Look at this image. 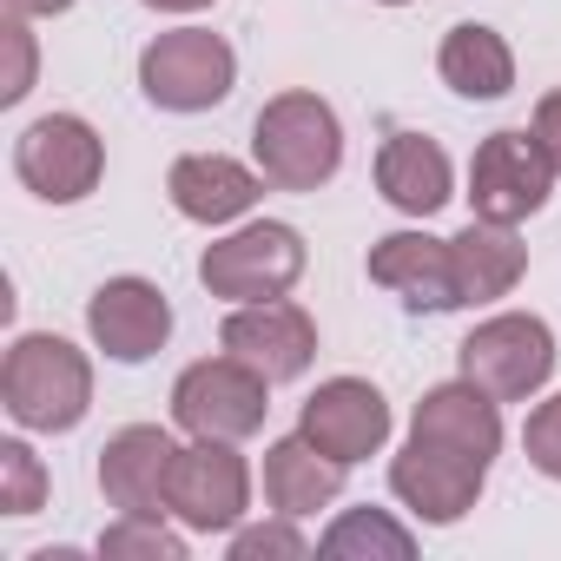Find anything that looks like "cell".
<instances>
[{"instance_id": "6da1fadb", "label": "cell", "mask_w": 561, "mask_h": 561, "mask_svg": "<svg viewBox=\"0 0 561 561\" xmlns=\"http://www.w3.org/2000/svg\"><path fill=\"white\" fill-rule=\"evenodd\" d=\"M0 403H8V416L21 430H41V436L80 430L87 410H93V364H87V351H73L54 331L14 337L8 364H0Z\"/></svg>"}, {"instance_id": "7a4b0ae2", "label": "cell", "mask_w": 561, "mask_h": 561, "mask_svg": "<svg viewBox=\"0 0 561 561\" xmlns=\"http://www.w3.org/2000/svg\"><path fill=\"white\" fill-rule=\"evenodd\" d=\"M251 152L271 185L318 192L344 165V126H337L331 100H318V93H277V100H264V113L251 126Z\"/></svg>"}, {"instance_id": "3957f363", "label": "cell", "mask_w": 561, "mask_h": 561, "mask_svg": "<svg viewBox=\"0 0 561 561\" xmlns=\"http://www.w3.org/2000/svg\"><path fill=\"white\" fill-rule=\"evenodd\" d=\"M305 277V238L277 218L238 225L231 238L205 244L198 257V285L225 305H264V298H285Z\"/></svg>"}, {"instance_id": "277c9868", "label": "cell", "mask_w": 561, "mask_h": 561, "mask_svg": "<svg viewBox=\"0 0 561 561\" xmlns=\"http://www.w3.org/2000/svg\"><path fill=\"white\" fill-rule=\"evenodd\" d=\"M271 416V377L251 370L244 357H205L192 370H179L172 383V423L185 436H225V443H244L257 436Z\"/></svg>"}, {"instance_id": "5b68a950", "label": "cell", "mask_w": 561, "mask_h": 561, "mask_svg": "<svg viewBox=\"0 0 561 561\" xmlns=\"http://www.w3.org/2000/svg\"><path fill=\"white\" fill-rule=\"evenodd\" d=\"M238 54L205 27H172L139 54V87L159 113H211L231 100Z\"/></svg>"}, {"instance_id": "8992f818", "label": "cell", "mask_w": 561, "mask_h": 561, "mask_svg": "<svg viewBox=\"0 0 561 561\" xmlns=\"http://www.w3.org/2000/svg\"><path fill=\"white\" fill-rule=\"evenodd\" d=\"M456 364L495 403H522L554 377V331L541 318H528V311H502V318H489V324H476L462 337Z\"/></svg>"}, {"instance_id": "52a82bcc", "label": "cell", "mask_w": 561, "mask_h": 561, "mask_svg": "<svg viewBox=\"0 0 561 561\" xmlns=\"http://www.w3.org/2000/svg\"><path fill=\"white\" fill-rule=\"evenodd\" d=\"M165 508L192 528V535H231L251 508V469L225 436H192V449L172 456V482H165Z\"/></svg>"}, {"instance_id": "ba28073f", "label": "cell", "mask_w": 561, "mask_h": 561, "mask_svg": "<svg viewBox=\"0 0 561 561\" xmlns=\"http://www.w3.org/2000/svg\"><path fill=\"white\" fill-rule=\"evenodd\" d=\"M14 172L47 205H80L106 172V139L80 113H47L14 139Z\"/></svg>"}, {"instance_id": "9c48e42d", "label": "cell", "mask_w": 561, "mask_h": 561, "mask_svg": "<svg viewBox=\"0 0 561 561\" xmlns=\"http://www.w3.org/2000/svg\"><path fill=\"white\" fill-rule=\"evenodd\" d=\"M554 192V165L541 152L535 133H489L469 159V205L489 225H522L548 205Z\"/></svg>"}, {"instance_id": "30bf717a", "label": "cell", "mask_w": 561, "mask_h": 561, "mask_svg": "<svg viewBox=\"0 0 561 561\" xmlns=\"http://www.w3.org/2000/svg\"><path fill=\"white\" fill-rule=\"evenodd\" d=\"M482 482H489V462L456 456V449L423 443V436H410V443H403V456L390 462V489H397V502H403L416 522H430V528L462 522V515L476 508Z\"/></svg>"}, {"instance_id": "8fae6325", "label": "cell", "mask_w": 561, "mask_h": 561, "mask_svg": "<svg viewBox=\"0 0 561 561\" xmlns=\"http://www.w3.org/2000/svg\"><path fill=\"white\" fill-rule=\"evenodd\" d=\"M218 344L231 357H244L251 370H264L271 383H291L318 364V324L305 305H285V298H264V305H238L225 324H218Z\"/></svg>"}, {"instance_id": "7c38bea8", "label": "cell", "mask_w": 561, "mask_h": 561, "mask_svg": "<svg viewBox=\"0 0 561 561\" xmlns=\"http://www.w3.org/2000/svg\"><path fill=\"white\" fill-rule=\"evenodd\" d=\"M298 430H305L324 456H337L344 469H357V462H370V456L390 443V403H383V390L364 383V377H331V383H318V390L305 397Z\"/></svg>"}, {"instance_id": "4fadbf2b", "label": "cell", "mask_w": 561, "mask_h": 561, "mask_svg": "<svg viewBox=\"0 0 561 561\" xmlns=\"http://www.w3.org/2000/svg\"><path fill=\"white\" fill-rule=\"evenodd\" d=\"M87 331L113 364H146L172 337V305L152 277H106L87 298Z\"/></svg>"}, {"instance_id": "5bb4252c", "label": "cell", "mask_w": 561, "mask_h": 561, "mask_svg": "<svg viewBox=\"0 0 561 561\" xmlns=\"http://www.w3.org/2000/svg\"><path fill=\"white\" fill-rule=\"evenodd\" d=\"M370 285L397 291L410 311H462L449 238H430V231H390V238H377L370 244Z\"/></svg>"}, {"instance_id": "9a60e30c", "label": "cell", "mask_w": 561, "mask_h": 561, "mask_svg": "<svg viewBox=\"0 0 561 561\" xmlns=\"http://www.w3.org/2000/svg\"><path fill=\"white\" fill-rule=\"evenodd\" d=\"M172 436L159 423H126L100 449V489L119 515H165V482H172Z\"/></svg>"}, {"instance_id": "2e32d148", "label": "cell", "mask_w": 561, "mask_h": 561, "mask_svg": "<svg viewBox=\"0 0 561 561\" xmlns=\"http://www.w3.org/2000/svg\"><path fill=\"white\" fill-rule=\"evenodd\" d=\"M165 192H172L179 218H192V225H231V218H244L264 198V172L238 165L231 152H185V159H172Z\"/></svg>"}, {"instance_id": "e0dca14e", "label": "cell", "mask_w": 561, "mask_h": 561, "mask_svg": "<svg viewBox=\"0 0 561 561\" xmlns=\"http://www.w3.org/2000/svg\"><path fill=\"white\" fill-rule=\"evenodd\" d=\"M410 436L443 443V449L476 456V462H495V449H502V403L489 390H476L469 377L436 383V390H423V403L410 416Z\"/></svg>"}, {"instance_id": "ac0fdd59", "label": "cell", "mask_w": 561, "mask_h": 561, "mask_svg": "<svg viewBox=\"0 0 561 561\" xmlns=\"http://www.w3.org/2000/svg\"><path fill=\"white\" fill-rule=\"evenodd\" d=\"M344 495V462L337 456H324L305 430L298 436H277L271 449H264V502L277 508V515H318V508H331Z\"/></svg>"}, {"instance_id": "d6986e66", "label": "cell", "mask_w": 561, "mask_h": 561, "mask_svg": "<svg viewBox=\"0 0 561 561\" xmlns=\"http://www.w3.org/2000/svg\"><path fill=\"white\" fill-rule=\"evenodd\" d=\"M377 192H383L397 211L430 218V211L449 205L456 165H449V152H443L436 139H423V133H390V139L377 146Z\"/></svg>"}, {"instance_id": "ffe728a7", "label": "cell", "mask_w": 561, "mask_h": 561, "mask_svg": "<svg viewBox=\"0 0 561 561\" xmlns=\"http://www.w3.org/2000/svg\"><path fill=\"white\" fill-rule=\"evenodd\" d=\"M449 257H456V291L462 305H495L522 285L528 271V244L515 238V225H489V218H469V231L449 238Z\"/></svg>"}, {"instance_id": "44dd1931", "label": "cell", "mask_w": 561, "mask_h": 561, "mask_svg": "<svg viewBox=\"0 0 561 561\" xmlns=\"http://www.w3.org/2000/svg\"><path fill=\"white\" fill-rule=\"evenodd\" d=\"M436 73H443V87L462 93V100H502V93L515 87V54H508V41H502L495 27L462 21V27L443 34Z\"/></svg>"}, {"instance_id": "7402d4cb", "label": "cell", "mask_w": 561, "mask_h": 561, "mask_svg": "<svg viewBox=\"0 0 561 561\" xmlns=\"http://www.w3.org/2000/svg\"><path fill=\"white\" fill-rule=\"evenodd\" d=\"M318 554H331V561H410L416 554V535L390 508H344L318 535Z\"/></svg>"}, {"instance_id": "603a6c76", "label": "cell", "mask_w": 561, "mask_h": 561, "mask_svg": "<svg viewBox=\"0 0 561 561\" xmlns=\"http://www.w3.org/2000/svg\"><path fill=\"white\" fill-rule=\"evenodd\" d=\"M100 554H139V561H185V535L165 528L159 515H119L100 535Z\"/></svg>"}, {"instance_id": "cb8c5ba5", "label": "cell", "mask_w": 561, "mask_h": 561, "mask_svg": "<svg viewBox=\"0 0 561 561\" xmlns=\"http://www.w3.org/2000/svg\"><path fill=\"white\" fill-rule=\"evenodd\" d=\"M0 508L8 515H41L47 508V462L27 443H0Z\"/></svg>"}, {"instance_id": "d4e9b609", "label": "cell", "mask_w": 561, "mask_h": 561, "mask_svg": "<svg viewBox=\"0 0 561 561\" xmlns=\"http://www.w3.org/2000/svg\"><path fill=\"white\" fill-rule=\"evenodd\" d=\"M311 541L298 535V515H277L257 528H231V561H305Z\"/></svg>"}, {"instance_id": "484cf974", "label": "cell", "mask_w": 561, "mask_h": 561, "mask_svg": "<svg viewBox=\"0 0 561 561\" xmlns=\"http://www.w3.org/2000/svg\"><path fill=\"white\" fill-rule=\"evenodd\" d=\"M522 449H528V462H535L548 482H561V397H548V403L528 410V423H522Z\"/></svg>"}, {"instance_id": "4316f807", "label": "cell", "mask_w": 561, "mask_h": 561, "mask_svg": "<svg viewBox=\"0 0 561 561\" xmlns=\"http://www.w3.org/2000/svg\"><path fill=\"white\" fill-rule=\"evenodd\" d=\"M8 80H0V106H21L34 93V34H27V14H8Z\"/></svg>"}, {"instance_id": "83f0119b", "label": "cell", "mask_w": 561, "mask_h": 561, "mask_svg": "<svg viewBox=\"0 0 561 561\" xmlns=\"http://www.w3.org/2000/svg\"><path fill=\"white\" fill-rule=\"evenodd\" d=\"M528 133L541 139L548 165L561 172V87H554V93H541V106H535V126H528Z\"/></svg>"}, {"instance_id": "f1b7e54d", "label": "cell", "mask_w": 561, "mask_h": 561, "mask_svg": "<svg viewBox=\"0 0 561 561\" xmlns=\"http://www.w3.org/2000/svg\"><path fill=\"white\" fill-rule=\"evenodd\" d=\"M73 0H8V14H27V21H41V14H67Z\"/></svg>"}, {"instance_id": "f546056e", "label": "cell", "mask_w": 561, "mask_h": 561, "mask_svg": "<svg viewBox=\"0 0 561 561\" xmlns=\"http://www.w3.org/2000/svg\"><path fill=\"white\" fill-rule=\"evenodd\" d=\"M146 8H159V14H198V8H211V0H146Z\"/></svg>"}, {"instance_id": "4dcf8cb0", "label": "cell", "mask_w": 561, "mask_h": 561, "mask_svg": "<svg viewBox=\"0 0 561 561\" xmlns=\"http://www.w3.org/2000/svg\"><path fill=\"white\" fill-rule=\"evenodd\" d=\"M383 8H403V0H383Z\"/></svg>"}]
</instances>
